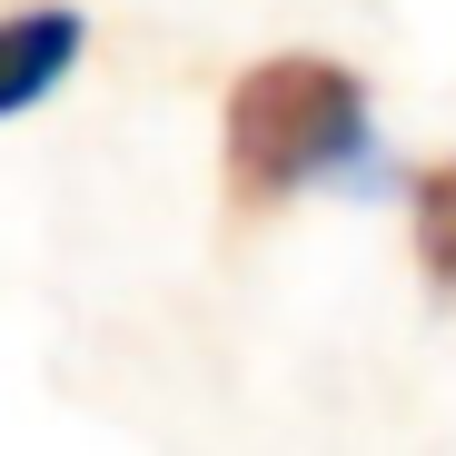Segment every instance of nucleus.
Returning <instances> with one entry per match:
<instances>
[{
	"mask_svg": "<svg viewBox=\"0 0 456 456\" xmlns=\"http://www.w3.org/2000/svg\"><path fill=\"white\" fill-rule=\"evenodd\" d=\"M80 60V11L69 0H40V11L0 20V119H20L30 100H50Z\"/></svg>",
	"mask_w": 456,
	"mask_h": 456,
	"instance_id": "2",
	"label": "nucleus"
},
{
	"mask_svg": "<svg viewBox=\"0 0 456 456\" xmlns=\"http://www.w3.org/2000/svg\"><path fill=\"white\" fill-rule=\"evenodd\" d=\"M357 159H367V80L347 60L278 50V60H248L228 80L218 169H228L239 208H278L318 179H347Z\"/></svg>",
	"mask_w": 456,
	"mask_h": 456,
	"instance_id": "1",
	"label": "nucleus"
},
{
	"mask_svg": "<svg viewBox=\"0 0 456 456\" xmlns=\"http://www.w3.org/2000/svg\"><path fill=\"white\" fill-rule=\"evenodd\" d=\"M407 208H417V268H427V288H456V159L427 169L407 189Z\"/></svg>",
	"mask_w": 456,
	"mask_h": 456,
	"instance_id": "3",
	"label": "nucleus"
}]
</instances>
